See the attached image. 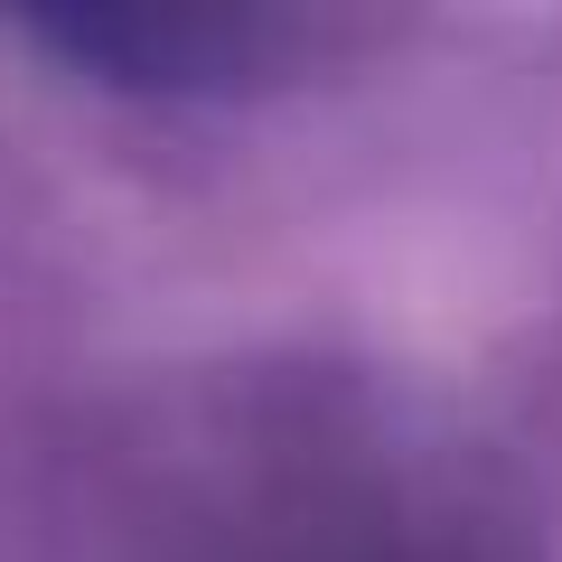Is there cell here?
I'll use <instances>...</instances> for the list:
<instances>
[{"mask_svg":"<svg viewBox=\"0 0 562 562\" xmlns=\"http://www.w3.org/2000/svg\"><path fill=\"white\" fill-rule=\"evenodd\" d=\"M188 562H535L497 479L366 384L281 375L206 413Z\"/></svg>","mask_w":562,"mask_h":562,"instance_id":"cell-1","label":"cell"}]
</instances>
